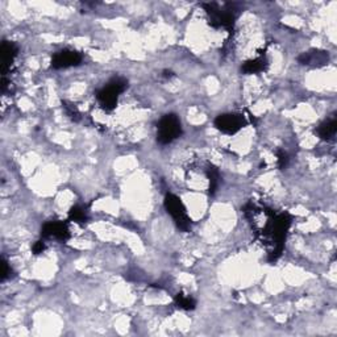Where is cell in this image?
Listing matches in <instances>:
<instances>
[{
  "label": "cell",
  "mask_w": 337,
  "mask_h": 337,
  "mask_svg": "<svg viewBox=\"0 0 337 337\" xmlns=\"http://www.w3.org/2000/svg\"><path fill=\"white\" fill-rule=\"evenodd\" d=\"M82 62V54L76 50H65L57 51L51 58V67L53 69H67L71 66H78Z\"/></svg>",
  "instance_id": "obj_6"
},
{
  "label": "cell",
  "mask_w": 337,
  "mask_h": 337,
  "mask_svg": "<svg viewBox=\"0 0 337 337\" xmlns=\"http://www.w3.org/2000/svg\"><path fill=\"white\" fill-rule=\"evenodd\" d=\"M248 121L239 113H223L215 119V127L225 134H235L241 131Z\"/></svg>",
  "instance_id": "obj_5"
},
{
  "label": "cell",
  "mask_w": 337,
  "mask_h": 337,
  "mask_svg": "<svg viewBox=\"0 0 337 337\" xmlns=\"http://www.w3.org/2000/svg\"><path fill=\"white\" fill-rule=\"evenodd\" d=\"M287 163V156L286 153L279 152L278 153V165L279 167H285V165Z\"/></svg>",
  "instance_id": "obj_18"
},
{
  "label": "cell",
  "mask_w": 337,
  "mask_h": 337,
  "mask_svg": "<svg viewBox=\"0 0 337 337\" xmlns=\"http://www.w3.org/2000/svg\"><path fill=\"white\" fill-rule=\"evenodd\" d=\"M175 305L178 306L182 310H186V311H191L196 307V302L194 298L189 297V295H185V294H178L175 297Z\"/></svg>",
  "instance_id": "obj_12"
},
{
  "label": "cell",
  "mask_w": 337,
  "mask_h": 337,
  "mask_svg": "<svg viewBox=\"0 0 337 337\" xmlns=\"http://www.w3.org/2000/svg\"><path fill=\"white\" fill-rule=\"evenodd\" d=\"M336 132H337V120L335 119V117L324 121V123L319 127V129H318V133H319V136L323 140H330V138H332L335 134H336Z\"/></svg>",
  "instance_id": "obj_10"
},
{
  "label": "cell",
  "mask_w": 337,
  "mask_h": 337,
  "mask_svg": "<svg viewBox=\"0 0 337 337\" xmlns=\"http://www.w3.org/2000/svg\"><path fill=\"white\" fill-rule=\"evenodd\" d=\"M41 235L47 239H57L59 241H66V240L70 239V231L69 227L66 223L59 220H51L47 221L42 225L41 228Z\"/></svg>",
  "instance_id": "obj_7"
},
{
  "label": "cell",
  "mask_w": 337,
  "mask_h": 337,
  "mask_svg": "<svg viewBox=\"0 0 337 337\" xmlns=\"http://www.w3.org/2000/svg\"><path fill=\"white\" fill-rule=\"evenodd\" d=\"M266 69V59L260 57L256 59H249L243 65V71L247 74H258Z\"/></svg>",
  "instance_id": "obj_11"
},
{
  "label": "cell",
  "mask_w": 337,
  "mask_h": 337,
  "mask_svg": "<svg viewBox=\"0 0 337 337\" xmlns=\"http://www.w3.org/2000/svg\"><path fill=\"white\" fill-rule=\"evenodd\" d=\"M165 208L182 231H189L191 228V219L186 212V207L182 203L181 198L174 194H167L165 196Z\"/></svg>",
  "instance_id": "obj_3"
},
{
  "label": "cell",
  "mask_w": 337,
  "mask_h": 337,
  "mask_svg": "<svg viewBox=\"0 0 337 337\" xmlns=\"http://www.w3.org/2000/svg\"><path fill=\"white\" fill-rule=\"evenodd\" d=\"M127 87L128 80L121 78V76H117V78L109 80L107 86H104L102 90L99 91L96 94V98L105 111H112L116 107L120 94H123Z\"/></svg>",
  "instance_id": "obj_1"
},
{
  "label": "cell",
  "mask_w": 337,
  "mask_h": 337,
  "mask_svg": "<svg viewBox=\"0 0 337 337\" xmlns=\"http://www.w3.org/2000/svg\"><path fill=\"white\" fill-rule=\"evenodd\" d=\"M182 134L181 121L174 113H167L157 125V141L161 145H167Z\"/></svg>",
  "instance_id": "obj_2"
},
{
  "label": "cell",
  "mask_w": 337,
  "mask_h": 337,
  "mask_svg": "<svg viewBox=\"0 0 337 337\" xmlns=\"http://www.w3.org/2000/svg\"><path fill=\"white\" fill-rule=\"evenodd\" d=\"M12 274V269L9 268V265L5 260H1V281H5L7 278H9Z\"/></svg>",
  "instance_id": "obj_16"
},
{
  "label": "cell",
  "mask_w": 337,
  "mask_h": 337,
  "mask_svg": "<svg viewBox=\"0 0 337 337\" xmlns=\"http://www.w3.org/2000/svg\"><path fill=\"white\" fill-rule=\"evenodd\" d=\"M298 59L302 65H324L328 61V54L326 51L312 50L303 53Z\"/></svg>",
  "instance_id": "obj_9"
},
{
  "label": "cell",
  "mask_w": 337,
  "mask_h": 337,
  "mask_svg": "<svg viewBox=\"0 0 337 337\" xmlns=\"http://www.w3.org/2000/svg\"><path fill=\"white\" fill-rule=\"evenodd\" d=\"M204 9L210 16V24L215 28H225L231 30L235 25V13L229 9H220L219 5L214 3L203 4Z\"/></svg>",
  "instance_id": "obj_4"
},
{
  "label": "cell",
  "mask_w": 337,
  "mask_h": 337,
  "mask_svg": "<svg viewBox=\"0 0 337 337\" xmlns=\"http://www.w3.org/2000/svg\"><path fill=\"white\" fill-rule=\"evenodd\" d=\"M62 104H63V107H65L66 113H67V116H70L73 120H78V119H79V111L76 109L75 105L69 104V103H66V102H63V103H62Z\"/></svg>",
  "instance_id": "obj_15"
},
{
  "label": "cell",
  "mask_w": 337,
  "mask_h": 337,
  "mask_svg": "<svg viewBox=\"0 0 337 337\" xmlns=\"http://www.w3.org/2000/svg\"><path fill=\"white\" fill-rule=\"evenodd\" d=\"M207 175L210 179V191L214 194L219 186V171L214 166H210L207 170Z\"/></svg>",
  "instance_id": "obj_14"
},
{
  "label": "cell",
  "mask_w": 337,
  "mask_h": 337,
  "mask_svg": "<svg viewBox=\"0 0 337 337\" xmlns=\"http://www.w3.org/2000/svg\"><path fill=\"white\" fill-rule=\"evenodd\" d=\"M17 53L18 47L15 42L4 41L1 44V74L3 76H5L8 70L11 69V65L15 61Z\"/></svg>",
  "instance_id": "obj_8"
},
{
  "label": "cell",
  "mask_w": 337,
  "mask_h": 337,
  "mask_svg": "<svg viewBox=\"0 0 337 337\" xmlns=\"http://www.w3.org/2000/svg\"><path fill=\"white\" fill-rule=\"evenodd\" d=\"M69 219L71 221H75V223H79V224H83L88 220L87 212L79 206L71 207V210L69 211Z\"/></svg>",
  "instance_id": "obj_13"
},
{
  "label": "cell",
  "mask_w": 337,
  "mask_h": 337,
  "mask_svg": "<svg viewBox=\"0 0 337 337\" xmlns=\"http://www.w3.org/2000/svg\"><path fill=\"white\" fill-rule=\"evenodd\" d=\"M163 76H165V78H171V76H173V73L169 71V70H165V71H163Z\"/></svg>",
  "instance_id": "obj_19"
},
{
  "label": "cell",
  "mask_w": 337,
  "mask_h": 337,
  "mask_svg": "<svg viewBox=\"0 0 337 337\" xmlns=\"http://www.w3.org/2000/svg\"><path fill=\"white\" fill-rule=\"evenodd\" d=\"M45 248H46V245H45L44 241H37L32 247V250L34 254H41L45 250Z\"/></svg>",
  "instance_id": "obj_17"
}]
</instances>
